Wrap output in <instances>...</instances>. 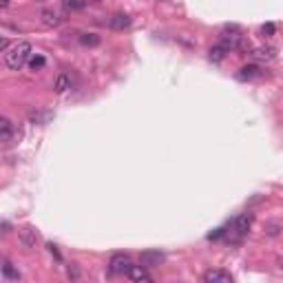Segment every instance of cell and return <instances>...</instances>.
Returning a JSON list of instances; mask_svg holds the SVG:
<instances>
[{
    "label": "cell",
    "instance_id": "cell-1",
    "mask_svg": "<svg viewBox=\"0 0 283 283\" xmlns=\"http://www.w3.org/2000/svg\"><path fill=\"white\" fill-rule=\"evenodd\" d=\"M29 60H31V44L29 42H18L9 51H4V64L11 71H20Z\"/></svg>",
    "mask_w": 283,
    "mask_h": 283
},
{
    "label": "cell",
    "instance_id": "cell-2",
    "mask_svg": "<svg viewBox=\"0 0 283 283\" xmlns=\"http://www.w3.org/2000/svg\"><path fill=\"white\" fill-rule=\"evenodd\" d=\"M133 268V261L128 255H115L111 257V263H108V270H111V275H128V270Z\"/></svg>",
    "mask_w": 283,
    "mask_h": 283
},
{
    "label": "cell",
    "instance_id": "cell-3",
    "mask_svg": "<svg viewBox=\"0 0 283 283\" xmlns=\"http://www.w3.org/2000/svg\"><path fill=\"white\" fill-rule=\"evenodd\" d=\"M140 261H142L144 268H157V266H162L164 263V255L160 250H144Z\"/></svg>",
    "mask_w": 283,
    "mask_h": 283
},
{
    "label": "cell",
    "instance_id": "cell-4",
    "mask_svg": "<svg viewBox=\"0 0 283 283\" xmlns=\"http://www.w3.org/2000/svg\"><path fill=\"white\" fill-rule=\"evenodd\" d=\"M230 33H223L221 36V44L228 49V51H235V49L241 47V36L237 33V27H228Z\"/></svg>",
    "mask_w": 283,
    "mask_h": 283
},
{
    "label": "cell",
    "instance_id": "cell-5",
    "mask_svg": "<svg viewBox=\"0 0 283 283\" xmlns=\"http://www.w3.org/2000/svg\"><path fill=\"white\" fill-rule=\"evenodd\" d=\"M203 281L206 283H232V275L226 270H208V272H203Z\"/></svg>",
    "mask_w": 283,
    "mask_h": 283
},
{
    "label": "cell",
    "instance_id": "cell-6",
    "mask_svg": "<svg viewBox=\"0 0 283 283\" xmlns=\"http://www.w3.org/2000/svg\"><path fill=\"white\" fill-rule=\"evenodd\" d=\"M131 16H126V13H113L111 18H108V27L113 29V31H124V29L131 27Z\"/></svg>",
    "mask_w": 283,
    "mask_h": 283
},
{
    "label": "cell",
    "instance_id": "cell-7",
    "mask_svg": "<svg viewBox=\"0 0 283 283\" xmlns=\"http://www.w3.org/2000/svg\"><path fill=\"white\" fill-rule=\"evenodd\" d=\"M250 223H252V215H248V212H246V215H239L235 221L230 223V232H237L239 237L246 235L248 228H250Z\"/></svg>",
    "mask_w": 283,
    "mask_h": 283
},
{
    "label": "cell",
    "instance_id": "cell-8",
    "mask_svg": "<svg viewBox=\"0 0 283 283\" xmlns=\"http://www.w3.org/2000/svg\"><path fill=\"white\" fill-rule=\"evenodd\" d=\"M64 20L60 11H53V9H44L42 11V24L44 27H58Z\"/></svg>",
    "mask_w": 283,
    "mask_h": 283
},
{
    "label": "cell",
    "instance_id": "cell-9",
    "mask_svg": "<svg viewBox=\"0 0 283 283\" xmlns=\"http://www.w3.org/2000/svg\"><path fill=\"white\" fill-rule=\"evenodd\" d=\"M128 279H131V281H144V283H148V281H153V277L148 275L144 266H133L131 270H128Z\"/></svg>",
    "mask_w": 283,
    "mask_h": 283
},
{
    "label": "cell",
    "instance_id": "cell-10",
    "mask_svg": "<svg viewBox=\"0 0 283 283\" xmlns=\"http://www.w3.org/2000/svg\"><path fill=\"white\" fill-rule=\"evenodd\" d=\"M20 241H22L27 248H33V246H36V241H38V232L33 230L31 226L20 228Z\"/></svg>",
    "mask_w": 283,
    "mask_h": 283
},
{
    "label": "cell",
    "instance_id": "cell-11",
    "mask_svg": "<svg viewBox=\"0 0 283 283\" xmlns=\"http://www.w3.org/2000/svg\"><path fill=\"white\" fill-rule=\"evenodd\" d=\"M11 133H16L11 120H9V117H2V120H0V140H2V142H11Z\"/></svg>",
    "mask_w": 283,
    "mask_h": 283
},
{
    "label": "cell",
    "instance_id": "cell-12",
    "mask_svg": "<svg viewBox=\"0 0 283 283\" xmlns=\"http://www.w3.org/2000/svg\"><path fill=\"white\" fill-rule=\"evenodd\" d=\"M226 53H228V49L223 47V44L219 42V44H215V47L208 51V58H210V62H215V64H219L223 58H226Z\"/></svg>",
    "mask_w": 283,
    "mask_h": 283
},
{
    "label": "cell",
    "instance_id": "cell-13",
    "mask_svg": "<svg viewBox=\"0 0 283 283\" xmlns=\"http://www.w3.org/2000/svg\"><path fill=\"white\" fill-rule=\"evenodd\" d=\"M252 56H255L257 60H272V58L277 56V49L275 47H259L252 51Z\"/></svg>",
    "mask_w": 283,
    "mask_h": 283
},
{
    "label": "cell",
    "instance_id": "cell-14",
    "mask_svg": "<svg viewBox=\"0 0 283 283\" xmlns=\"http://www.w3.org/2000/svg\"><path fill=\"white\" fill-rule=\"evenodd\" d=\"M259 76V67H255V64H248V67H241L239 73H237V78L239 80H252V78Z\"/></svg>",
    "mask_w": 283,
    "mask_h": 283
},
{
    "label": "cell",
    "instance_id": "cell-15",
    "mask_svg": "<svg viewBox=\"0 0 283 283\" xmlns=\"http://www.w3.org/2000/svg\"><path fill=\"white\" fill-rule=\"evenodd\" d=\"M2 275H4V279H9V281H18V279H20V272H18L9 261L2 263Z\"/></svg>",
    "mask_w": 283,
    "mask_h": 283
},
{
    "label": "cell",
    "instance_id": "cell-16",
    "mask_svg": "<svg viewBox=\"0 0 283 283\" xmlns=\"http://www.w3.org/2000/svg\"><path fill=\"white\" fill-rule=\"evenodd\" d=\"M53 89H56L58 93H64V91H67V89H71V78H69L67 73H62V76H58L56 87H53Z\"/></svg>",
    "mask_w": 283,
    "mask_h": 283
},
{
    "label": "cell",
    "instance_id": "cell-17",
    "mask_svg": "<svg viewBox=\"0 0 283 283\" xmlns=\"http://www.w3.org/2000/svg\"><path fill=\"white\" fill-rule=\"evenodd\" d=\"M89 0H64V9L67 11H80V9L87 7Z\"/></svg>",
    "mask_w": 283,
    "mask_h": 283
},
{
    "label": "cell",
    "instance_id": "cell-18",
    "mask_svg": "<svg viewBox=\"0 0 283 283\" xmlns=\"http://www.w3.org/2000/svg\"><path fill=\"white\" fill-rule=\"evenodd\" d=\"M51 113H40V111H29V120L36 122V124H47Z\"/></svg>",
    "mask_w": 283,
    "mask_h": 283
},
{
    "label": "cell",
    "instance_id": "cell-19",
    "mask_svg": "<svg viewBox=\"0 0 283 283\" xmlns=\"http://www.w3.org/2000/svg\"><path fill=\"white\" fill-rule=\"evenodd\" d=\"M80 42L87 44V47H97L100 44V36H95V33H82Z\"/></svg>",
    "mask_w": 283,
    "mask_h": 283
},
{
    "label": "cell",
    "instance_id": "cell-20",
    "mask_svg": "<svg viewBox=\"0 0 283 283\" xmlns=\"http://www.w3.org/2000/svg\"><path fill=\"white\" fill-rule=\"evenodd\" d=\"M44 56H40V53H38V56H31V60H29V67L33 69V71H38V69H42L44 67Z\"/></svg>",
    "mask_w": 283,
    "mask_h": 283
},
{
    "label": "cell",
    "instance_id": "cell-21",
    "mask_svg": "<svg viewBox=\"0 0 283 283\" xmlns=\"http://www.w3.org/2000/svg\"><path fill=\"white\" fill-rule=\"evenodd\" d=\"M275 31H277V27L272 22H268V24H263V27H261L263 38H272V36H275Z\"/></svg>",
    "mask_w": 283,
    "mask_h": 283
},
{
    "label": "cell",
    "instance_id": "cell-22",
    "mask_svg": "<svg viewBox=\"0 0 283 283\" xmlns=\"http://www.w3.org/2000/svg\"><path fill=\"white\" fill-rule=\"evenodd\" d=\"M228 232V228H217L215 232H210V235H208V239H219V237H223Z\"/></svg>",
    "mask_w": 283,
    "mask_h": 283
},
{
    "label": "cell",
    "instance_id": "cell-23",
    "mask_svg": "<svg viewBox=\"0 0 283 283\" xmlns=\"http://www.w3.org/2000/svg\"><path fill=\"white\" fill-rule=\"evenodd\" d=\"M69 277H73V279H78V277H80V272H78V268L76 266H69Z\"/></svg>",
    "mask_w": 283,
    "mask_h": 283
},
{
    "label": "cell",
    "instance_id": "cell-24",
    "mask_svg": "<svg viewBox=\"0 0 283 283\" xmlns=\"http://www.w3.org/2000/svg\"><path fill=\"white\" fill-rule=\"evenodd\" d=\"M49 250H51V255L56 257V259H60V252H58V248H56V246H49Z\"/></svg>",
    "mask_w": 283,
    "mask_h": 283
},
{
    "label": "cell",
    "instance_id": "cell-25",
    "mask_svg": "<svg viewBox=\"0 0 283 283\" xmlns=\"http://www.w3.org/2000/svg\"><path fill=\"white\" fill-rule=\"evenodd\" d=\"M9 2H11V0H0V7L7 9V7H9Z\"/></svg>",
    "mask_w": 283,
    "mask_h": 283
}]
</instances>
